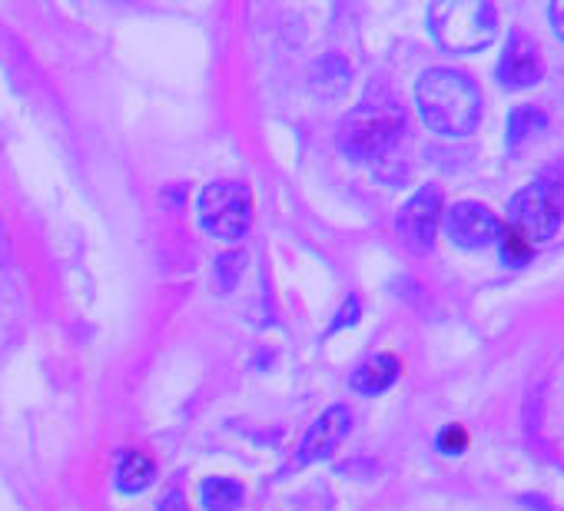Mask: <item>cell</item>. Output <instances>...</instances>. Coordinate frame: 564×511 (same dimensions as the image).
Segmentation results:
<instances>
[{
  "label": "cell",
  "mask_w": 564,
  "mask_h": 511,
  "mask_svg": "<svg viewBox=\"0 0 564 511\" xmlns=\"http://www.w3.org/2000/svg\"><path fill=\"white\" fill-rule=\"evenodd\" d=\"M564 219V189L554 180H534L518 189L508 203V232L524 239L531 249L547 242Z\"/></svg>",
  "instance_id": "277c9868"
},
{
  "label": "cell",
  "mask_w": 564,
  "mask_h": 511,
  "mask_svg": "<svg viewBox=\"0 0 564 511\" xmlns=\"http://www.w3.org/2000/svg\"><path fill=\"white\" fill-rule=\"evenodd\" d=\"M435 445H438V452H445V455H462L465 445H468V432H465L462 425H448V428L438 432Z\"/></svg>",
  "instance_id": "e0dca14e"
},
{
  "label": "cell",
  "mask_w": 564,
  "mask_h": 511,
  "mask_svg": "<svg viewBox=\"0 0 564 511\" xmlns=\"http://www.w3.org/2000/svg\"><path fill=\"white\" fill-rule=\"evenodd\" d=\"M349 77H352V70H349V64L343 61V57H336V54H329V57H323L316 67H313V90L316 94H323V97H339L346 87H349Z\"/></svg>",
  "instance_id": "4fadbf2b"
},
{
  "label": "cell",
  "mask_w": 564,
  "mask_h": 511,
  "mask_svg": "<svg viewBox=\"0 0 564 511\" xmlns=\"http://www.w3.org/2000/svg\"><path fill=\"white\" fill-rule=\"evenodd\" d=\"M402 130H405V113L399 104H392V100L359 104L339 123V146L346 156L366 163V160H376L386 150H392L395 140L402 137Z\"/></svg>",
  "instance_id": "3957f363"
},
{
  "label": "cell",
  "mask_w": 564,
  "mask_h": 511,
  "mask_svg": "<svg viewBox=\"0 0 564 511\" xmlns=\"http://www.w3.org/2000/svg\"><path fill=\"white\" fill-rule=\"evenodd\" d=\"M352 428V412L346 405H329L306 432L303 438V448L296 455V465H310V461H319V458H329L339 442L349 435Z\"/></svg>",
  "instance_id": "9c48e42d"
},
{
  "label": "cell",
  "mask_w": 564,
  "mask_h": 511,
  "mask_svg": "<svg viewBox=\"0 0 564 511\" xmlns=\"http://www.w3.org/2000/svg\"><path fill=\"white\" fill-rule=\"evenodd\" d=\"M547 18H551V24H554V34L564 41V0H554V4L547 8Z\"/></svg>",
  "instance_id": "ffe728a7"
},
{
  "label": "cell",
  "mask_w": 564,
  "mask_h": 511,
  "mask_svg": "<svg viewBox=\"0 0 564 511\" xmlns=\"http://www.w3.org/2000/svg\"><path fill=\"white\" fill-rule=\"evenodd\" d=\"M442 222V193L438 186H422L399 213V232L412 252H429L435 246Z\"/></svg>",
  "instance_id": "8992f818"
},
{
  "label": "cell",
  "mask_w": 564,
  "mask_h": 511,
  "mask_svg": "<svg viewBox=\"0 0 564 511\" xmlns=\"http://www.w3.org/2000/svg\"><path fill=\"white\" fill-rule=\"evenodd\" d=\"M399 372H402V362H399L395 356H389V352L372 356V359H366V362L352 372V389L362 392V395H379V392H386L389 385H395Z\"/></svg>",
  "instance_id": "30bf717a"
},
{
  "label": "cell",
  "mask_w": 564,
  "mask_h": 511,
  "mask_svg": "<svg viewBox=\"0 0 564 511\" xmlns=\"http://www.w3.org/2000/svg\"><path fill=\"white\" fill-rule=\"evenodd\" d=\"M544 77V61H541V51L531 37H524L521 31H514L501 51V61H498V80L508 87V90H521V87H534L538 80Z\"/></svg>",
  "instance_id": "ba28073f"
},
{
  "label": "cell",
  "mask_w": 564,
  "mask_h": 511,
  "mask_svg": "<svg viewBox=\"0 0 564 511\" xmlns=\"http://www.w3.org/2000/svg\"><path fill=\"white\" fill-rule=\"evenodd\" d=\"M544 130H547V113H544V110H538V107H531V104L514 107L511 117H508V146L518 150V146H524L528 140H534L538 133H544Z\"/></svg>",
  "instance_id": "7c38bea8"
},
{
  "label": "cell",
  "mask_w": 564,
  "mask_h": 511,
  "mask_svg": "<svg viewBox=\"0 0 564 511\" xmlns=\"http://www.w3.org/2000/svg\"><path fill=\"white\" fill-rule=\"evenodd\" d=\"M445 232L455 246L462 249H481L495 239H501L505 232V222L485 206V203H475V199H462L455 203L448 213H445Z\"/></svg>",
  "instance_id": "52a82bcc"
},
{
  "label": "cell",
  "mask_w": 564,
  "mask_h": 511,
  "mask_svg": "<svg viewBox=\"0 0 564 511\" xmlns=\"http://www.w3.org/2000/svg\"><path fill=\"white\" fill-rule=\"evenodd\" d=\"M415 104L429 130L442 137H465L478 127L481 94L471 77L452 67H432L419 77Z\"/></svg>",
  "instance_id": "6da1fadb"
},
{
  "label": "cell",
  "mask_w": 564,
  "mask_h": 511,
  "mask_svg": "<svg viewBox=\"0 0 564 511\" xmlns=\"http://www.w3.org/2000/svg\"><path fill=\"white\" fill-rule=\"evenodd\" d=\"M252 219V196L249 186L219 180L199 193V222L216 239H239Z\"/></svg>",
  "instance_id": "5b68a950"
},
{
  "label": "cell",
  "mask_w": 564,
  "mask_h": 511,
  "mask_svg": "<svg viewBox=\"0 0 564 511\" xmlns=\"http://www.w3.org/2000/svg\"><path fill=\"white\" fill-rule=\"evenodd\" d=\"M356 316H359V300L352 296V300L343 306V313L336 316V323L329 326V333H336V329H343V326H352V323H356Z\"/></svg>",
  "instance_id": "ac0fdd59"
},
{
  "label": "cell",
  "mask_w": 564,
  "mask_h": 511,
  "mask_svg": "<svg viewBox=\"0 0 564 511\" xmlns=\"http://www.w3.org/2000/svg\"><path fill=\"white\" fill-rule=\"evenodd\" d=\"M242 267H246V256L242 252H226L216 260V283L223 293H229L236 286V280L242 276Z\"/></svg>",
  "instance_id": "9a60e30c"
},
{
  "label": "cell",
  "mask_w": 564,
  "mask_h": 511,
  "mask_svg": "<svg viewBox=\"0 0 564 511\" xmlns=\"http://www.w3.org/2000/svg\"><path fill=\"white\" fill-rule=\"evenodd\" d=\"M242 485L232 478H206L199 488V501L206 511H236L242 504Z\"/></svg>",
  "instance_id": "5bb4252c"
},
{
  "label": "cell",
  "mask_w": 564,
  "mask_h": 511,
  "mask_svg": "<svg viewBox=\"0 0 564 511\" xmlns=\"http://www.w3.org/2000/svg\"><path fill=\"white\" fill-rule=\"evenodd\" d=\"M498 249H501V260H505V267H524L528 260H531V246L524 242V239H518L514 232H501V239H498Z\"/></svg>",
  "instance_id": "2e32d148"
},
{
  "label": "cell",
  "mask_w": 564,
  "mask_h": 511,
  "mask_svg": "<svg viewBox=\"0 0 564 511\" xmlns=\"http://www.w3.org/2000/svg\"><path fill=\"white\" fill-rule=\"evenodd\" d=\"M160 511H189V504H186V498H183L180 488H170L166 498L160 501Z\"/></svg>",
  "instance_id": "d6986e66"
},
{
  "label": "cell",
  "mask_w": 564,
  "mask_h": 511,
  "mask_svg": "<svg viewBox=\"0 0 564 511\" xmlns=\"http://www.w3.org/2000/svg\"><path fill=\"white\" fill-rule=\"evenodd\" d=\"M429 31L448 54L485 51L498 34V11L485 0H445L429 8Z\"/></svg>",
  "instance_id": "7a4b0ae2"
},
{
  "label": "cell",
  "mask_w": 564,
  "mask_h": 511,
  "mask_svg": "<svg viewBox=\"0 0 564 511\" xmlns=\"http://www.w3.org/2000/svg\"><path fill=\"white\" fill-rule=\"evenodd\" d=\"M156 478V465L150 455L143 452H123L120 461H117V488L123 494H137V491H147Z\"/></svg>",
  "instance_id": "8fae6325"
}]
</instances>
